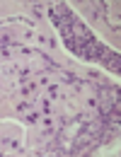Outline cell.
<instances>
[{
  "label": "cell",
  "instance_id": "1",
  "mask_svg": "<svg viewBox=\"0 0 121 157\" xmlns=\"http://www.w3.org/2000/svg\"><path fill=\"white\" fill-rule=\"evenodd\" d=\"M102 58L107 60V65L111 68V70H119V53H114V51H109V48H104V53H102Z\"/></svg>",
  "mask_w": 121,
  "mask_h": 157
}]
</instances>
